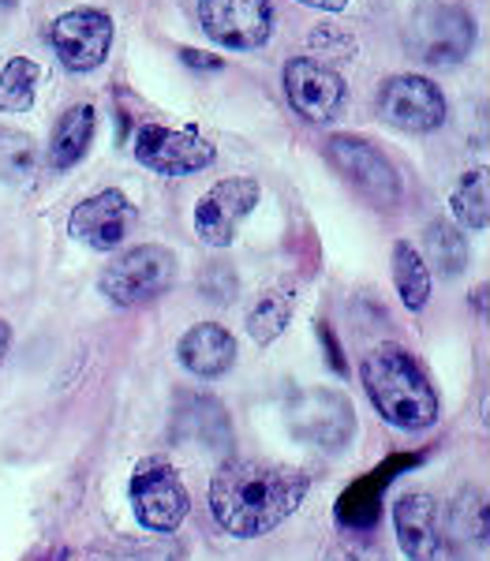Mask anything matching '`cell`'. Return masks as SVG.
Wrapping results in <instances>:
<instances>
[{
  "label": "cell",
  "instance_id": "obj_1",
  "mask_svg": "<svg viewBox=\"0 0 490 561\" xmlns=\"http://www.w3.org/2000/svg\"><path fill=\"white\" fill-rule=\"evenodd\" d=\"M311 491V476L270 460H229L210 479V513L229 536H270Z\"/></svg>",
  "mask_w": 490,
  "mask_h": 561
},
{
  "label": "cell",
  "instance_id": "obj_2",
  "mask_svg": "<svg viewBox=\"0 0 490 561\" xmlns=\"http://www.w3.org/2000/svg\"><path fill=\"white\" fill-rule=\"evenodd\" d=\"M363 389H367L375 412L401 431H426L438 420V393L426 382L423 367L404 345H375L363 356L360 367Z\"/></svg>",
  "mask_w": 490,
  "mask_h": 561
},
{
  "label": "cell",
  "instance_id": "obj_3",
  "mask_svg": "<svg viewBox=\"0 0 490 561\" xmlns=\"http://www.w3.org/2000/svg\"><path fill=\"white\" fill-rule=\"evenodd\" d=\"M172 280H176V255L161 243H143V248H132L109 262L102 274V293L116 307H139L169 293Z\"/></svg>",
  "mask_w": 490,
  "mask_h": 561
},
{
  "label": "cell",
  "instance_id": "obj_4",
  "mask_svg": "<svg viewBox=\"0 0 490 561\" xmlns=\"http://www.w3.org/2000/svg\"><path fill=\"white\" fill-rule=\"evenodd\" d=\"M285 427L304 446L344 449L356 434V412L338 389H304L285 404Z\"/></svg>",
  "mask_w": 490,
  "mask_h": 561
},
{
  "label": "cell",
  "instance_id": "obj_5",
  "mask_svg": "<svg viewBox=\"0 0 490 561\" xmlns=\"http://www.w3.org/2000/svg\"><path fill=\"white\" fill-rule=\"evenodd\" d=\"M326 158L371 206L394 210L401 203V176H397V169L389 165L383 150L363 142L360 135H330L326 139Z\"/></svg>",
  "mask_w": 490,
  "mask_h": 561
},
{
  "label": "cell",
  "instance_id": "obj_6",
  "mask_svg": "<svg viewBox=\"0 0 490 561\" xmlns=\"http://www.w3.org/2000/svg\"><path fill=\"white\" fill-rule=\"evenodd\" d=\"M128 497H132L135 517L150 531H176L180 524H184L187 510H192L180 476L172 472V465L161 457H143L139 465H135Z\"/></svg>",
  "mask_w": 490,
  "mask_h": 561
},
{
  "label": "cell",
  "instance_id": "obj_7",
  "mask_svg": "<svg viewBox=\"0 0 490 561\" xmlns=\"http://www.w3.org/2000/svg\"><path fill=\"white\" fill-rule=\"evenodd\" d=\"M408 42L426 65H460L471 53V42H476V23H471L468 8L434 0V4H423L412 15Z\"/></svg>",
  "mask_w": 490,
  "mask_h": 561
},
{
  "label": "cell",
  "instance_id": "obj_8",
  "mask_svg": "<svg viewBox=\"0 0 490 561\" xmlns=\"http://www.w3.org/2000/svg\"><path fill=\"white\" fill-rule=\"evenodd\" d=\"M217 158L214 142H206L198 131L161 128V124H143L135 131V161L153 169L161 176H187L206 169Z\"/></svg>",
  "mask_w": 490,
  "mask_h": 561
},
{
  "label": "cell",
  "instance_id": "obj_9",
  "mask_svg": "<svg viewBox=\"0 0 490 561\" xmlns=\"http://www.w3.org/2000/svg\"><path fill=\"white\" fill-rule=\"evenodd\" d=\"M255 203H259V184L251 176L217 180L195 206V237L206 248H229L236 240V229L243 225V217L255 210Z\"/></svg>",
  "mask_w": 490,
  "mask_h": 561
},
{
  "label": "cell",
  "instance_id": "obj_10",
  "mask_svg": "<svg viewBox=\"0 0 490 561\" xmlns=\"http://www.w3.org/2000/svg\"><path fill=\"white\" fill-rule=\"evenodd\" d=\"M378 113L401 131H434L446 121V98L423 76H394L378 90Z\"/></svg>",
  "mask_w": 490,
  "mask_h": 561
},
{
  "label": "cell",
  "instance_id": "obj_11",
  "mask_svg": "<svg viewBox=\"0 0 490 561\" xmlns=\"http://www.w3.org/2000/svg\"><path fill=\"white\" fill-rule=\"evenodd\" d=\"M49 42L68 71H94L113 45V20L98 8H76L53 23Z\"/></svg>",
  "mask_w": 490,
  "mask_h": 561
},
{
  "label": "cell",
  "instance_id": "obj_12",
  "mask_svg": "<svg viewBox=\"0 0 490 561\" xmlns=\"http://www.w3.org/2000/svg\"><path fill=\"white\" fill-rule=\"evenodd\" d=\"M198 20L225 49H259L270 38L274 12L266 0H198Z\"/></svg>",
  "mask_w": 490,
  "mask_h": 561
},
{
  "label": "cell",
  "instance_id": "obj_13",
  "mask_svg": "<svg viewBox=\"0 0 490 561\" xmlns=\"http://www.w3.org/2000/svg\"><path fill=\"white\" fill-rule=\"evenodd\" d=\"M285 94L304 121L326 124L341 113L344 83L333 68H326L315 57H293L285 65Z\"/></svg>",
  "mask_w": 490,
  "mask_h": 561
},
{
  "label": "cell",
  "instance_id": "obj_14",
  "mask_svg": "<svg viewBox=\"0 0 490 561\" xmlns=\"http://www.w3.org/2000/svg\"><path fill=\"white\" fill-rule=\"evenodd\" d=\"M71 237L83 240L94 251H113L128 240L135 229V206L128 203L124 192H98L83 198V203L71 210L68 221Z\"/></svg>",
  "mask_w": 490,
  "mask_h": 561
},
{
  "label": "cell",
  "instance_id": "obj_15",
  "mask_svg": "<svg viewBox=\"0 0 490 561\" xmlns=\"http://www.w3.org/2000/svg\"><path fill=\"white\" fill-rule=\"evenodd\" d=\"M397 542L408 561H434L442 554V513L438 502L423 491H408L394 505Z\"/></svg>",
  "mask_w": 490,
  "mask_h": 561
},
{
  "label": "cell",
  "instance_id": "obj_16",
  "mask_svg": "<svg viewBox=\"0 0 490 561\" xmlns=\"http://www.w3.org/2000/svg\"><path fill=\"white\" fill-rule=\"evenodd\" d=\"M176 356H180V364H184V370H192L195 378H221L225 370L236 364V337L217 322L192 325V330L180 337Z\"/></svg>",
  "mask_w": 490,
  "mask_h": 561
},
{
  "label": "cell",
  "instance_id": "obj_17",
  "mask_svg": "<svg viewBox=\"0 0 490 561\" xmlns=\"http://www.w3.org/2000/svg\"><path fill=\"white\" fill-rule=\"evenodd\" d=\"M401 465H420V457H394L389 465L378 468L375 476H367V479H360L356 486H349V491L341 494V502H338V524H344L349 531H371L378 524V510H383V491H386V483L394 479L397 472L394 468H401Z\"/></svg>",
  "mask_w": 490,
  "mask_h": 561
},
{
  "label": "cell",
  "instance_id": "obj_18",
  "mask_svg": "<svg viewBox=\"0 0 490 561\" xmlns=\"http://www.w3.org/2000/svg\"><path fill=\"white\" fill-rule=\"evenodd\" d=\"M94 124H98L94 105H71L49 135V147H45V153H49V165L53 169L76 165V161L87 153L90 139H94Z\"/></svg>",
  "mask_w": 490,
  "mask_h": 561
},
{
  "label": "cell",
  "instance_id": "obj_19",
  "mask_svg": "<svg viewBox=\"0 0 490 561\" xmlns=\"http://www.w3.org/2000/svg\"><path fill=\"white\" fill-rule=\"evenodd\" d=\"M487 531H490V513L483 502V491L479 486H468V491L457 494L449 510V528H442V536L453 539V547H487Z\"/></svg>",
  "mask_w": 490,
  "mask_h": 561
},
{
  "label": "cell",
  "instance_id": "obj_20",
  "mask_svg": "<svg viewBox=\"0 0 490 561\" xmlns=\"http://www.w3.org/2000/svg\"><path fill=\"white\" fill-rule=\"evenodd\" d=\"M293 311H296V296L288 293V288H266L248 314L251 341H255L259 348L274 345L281 333L288 330V322H293Z\"/></svg>",
  "mask_w": 490,
  "mask_h": 561
},
{
  "label": "cell",
  "instance_id": "obj_21",
  "mask_svg": "<svg viewBox=\"0 0 490 561\" xmlns=\"http://www.w3.org/2000/svg\"><path fill=\"white\" fill-rule=\"evenodd\" d=\"M394 285L408 311H423L431 300V270L412 243H394Z\"/></svg>",
  "mask_w": 490,
  "mask_h": 561
},
{
  "label": "cell",
  "instance_id": "obj_22",
  "mask_svg": "<svg viewBox=\"0 0 490 561\" xmlns=\"http://www.w3.org/2000/svg\"><path fill=\"white\" fill-rule=\"evenodd\" d=\"M42 68L26 57H15L0 68V108L4 113H26L34 105V90H38Z\"/></svg>",
  "mask_w": 490,
  "mask_h": 561
},
{
  "label": "cell",
  "instance_id": "obj_23",
  "mask_svg": "<svg viewBox=\"0 0 490 561\" xmlns=\"http://www.w3.org/2000/svg\"><path fill=\"white\" fill-rule=\"evenodd\" d=\"M453 217H457L465 229L479 232L487 229L490 217V198H487V169H471V173L460 176L457 192H453Z\"/></svg>",
  "mask_w": 490,
  "mask_h": 561
},
{
  "label": "cell",
  "instance_id": "obj_24",
  "mask_svg": "<svg viewBox=\"0 0 490 561\" xmlns=\"http://www.w3.org/2000/svg\"><path fill=\"white\" fill-rule=\"evenodd\" d=\"M426 251H431V262L438 274H460L468 266V243L465 232H457L449 221H434L426 225Z\"/></svg>",
  "mask_w": 490,
  "mask_h": 561
},
{
  "label": "cell",
  "instance_id": "obj_25",
  "mask_svg": "<svg viewBox=\"0 0 490 561\" xmlns=\"http://www.w3.org/2000/svg\"><path fill=\"white\" fill-rule=\"evenodd\" d=\"M34 169H38V147H34L31 135L0 131V180L23 184V180L34 176Z\"/></svg>",
  "mask_w": 490,
  "mask_h": 561
},
{
  "label": "cell",
  "instance_id": "obj_26",
  "mask_svg": "<svg viewBox=\"0 0 490 561\" xmlns=\"http://www.w3.org/2000/svg\"><path fill=\"white\" fill-rule=\"evenodd\" d=\"M330 561H386V554L367 531H344V539L333 547Z\"/></svg>",
  "mask_w": 490,
  "mask_h": 561
},
{
  "label": "cell",
  "instance_id": "obj_27",
  "mask_svg": "<svg viewBox=\"0 0 490 561\" xmlns=\"http://www.w3.org/2000/svg\"><path fill=\"white\" fill-rule=\"evenodd\" d=\"M203 293L210 296L214 304H229L236 296V274L225 266H210V274L203 280Z\"/></svg>",
  "mask_w": 490,
  "mask_h": 561
},
{
  "label": "cell",
  "instance_id": "obj_28",
  "mask_svg": "<svg viewBox=\"0 0 490 561\" xmlns=\"http://www.w3.org/2000/svg\"><path fill=\"white\" fill-rule=\"evenodd\" d=\"M184 65L217 71V68H221V57H206V53H198V49H184Z\"/></svg>",
  "mask_w": 490,
  "mask_h": 561
},
{
  "label": "cell",
  "instance_id": "obj_29",
  "mask_svg": "<svg viewBox=\"0 0 490 561\" xmlns=\"http://www.w3.org/2000/svg\"><path fill=\"white\" fill-rule=\"evenodd\" d=\"M322 341H326V352H330V367L338 370V375H344V370H349V364H344V359H341L338 341H333V333L326 330V325H322Z\"/></svg>",
  "mask_w": 490,
  "mask_h": 561
},
{
  "label": "cell",
  "instance_id": "obj_30",
  "mask_svg": "<svg viewBox=\"0 0 490 561\" xmlns=\"http://www.w3.org/2000/svg\"><path fill=\"white\" fill-rule=\"evenodd\" d=\"M299 4H307V8H322V12H341L349 0H299Z\"/></svg>",
  "mask_w": 490,
  "mask_h": 561
},
{
  "label": "cell",
  "instance_id": "obj_31",
  "mask_svg": "<svg viewBox=\"0 0 490 561\" xmlns=\"http://www.w3.org/2000/svg\"><path fill=\"white\" fill-rule=\"evenodd\" d=\"M8 341H12V330H8V322H0V359L8 352Z\"/></svg>",
  "mask_w": 490,
  "mask_h": 561
},
{
  "label": "cell",
  "instance_id": "obj_32",
  "mask_svg": "<svg viewBox=\"0 0 490 561\" xmlns=\"http://www.w3.org/2000/svg\"><path fill=\"white\" fill-rule=\"evenodd\" d=\"M0 4H15V0H0Z\"/></svg>",
  "mask_w": 490,
  "mask_h": 561
}]
</instances>
